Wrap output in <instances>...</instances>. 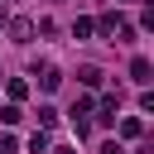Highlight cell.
<instances>
[{
  "label": "cell",
  "instance_id": "obj_7",
  "mask_svg": "<svg viewBox=\"0 0 154 154\" xmlns=\"http://www.w3.org/2000/svg\"><path fill=\"white\" fill-rule=\"evenodd\" d=\"M29 96V82L24 77H10V101H24Z\"/></svg>",
  "mask_w": 154,
  "mask_h": 154
},
{
  "label": "cell",
  "instance_id": "obj_1",
  "mask_svg": "<svg viewBox=\"0 0 154 154\" xmlns=\"http://www.w3.org/2000/svg\"><path fill=\"white\" fill-rule=\"evenodd\" d=\"M149 72H154V67H149V58H130V77H135L140 87L149 82Z\"/></svg>",
  "mask_w": 154,
  "mask_h": 154
},
{
  "label": "cell",
  "instance_id": "obj_4",
  "mask_svg": "<svg viewBox=\"0 0 154 154\" xmlns=\"http://www.w3.org/2000/svg\"><path fill=\"white\" fill-rule=\"evenodd\" d=\"M58 82H63L58 67H43V72H38V87H43V91H58Z\"/></svg>",
  "mask_w": 154,
  "mask_h": 154
},
{
  "label": "cell",
  "instance_id": "obj_2",
  "mask_svg": "<svg viewBox=\"0 0 154 154\" xmlns=\"http://www.w3.org/2000/svg\"><path fill=\"white\" fill-rule=\"evenodd\" d=\"M120 135H125V140H140V135H144V120H140V116H125V120H120Z\"/></svg>",
  "mask_w": 154,
  "mask_h": 154
},
{
  "label": "cell",
  "instance_id": "obj_5",
  "mask_svg": "<svg viewBox=\"0 0 154 154\" xmlns=\"http://www.w3.org/2000/svg\"><path fill=\"white\" fill-rule=\"evenodd\" d=\"M77 82H82V87H101V67H91V63L77 67Z\"/></svg>",
  "mask_w": 154,
  "mask_h": 154
},
{
  "label": "cell",
  "instance_id": "obj_3",
  "mask_svg": "<svg viewBox=\"0 0 154 154\" xmlns=\"http://www.w3.org/2000/svg\"><path fill=\"white\" fill-rule=\"evenodd\" d=\"M29 34H34L29 19H14V24H10V38H14V43H29Z\"/></svg>",
  "mask_w": 154,
  "mask_h": 154
},
{
  "label": "cell",
  "instance_id": "obj_6",
  "mask_svg": "<svg viewBox=\"0 0 154 154\" xmlns=\"http://www.w3.org/2000/svg\"><path fill=\"white\" fill-rule=\"evenodd\" d=\"M91 29H96V19H87V14H82V19L72 24V38H91Z\"/></svg>",
  "mask_w": 154,
  "mask_h": 154
},
{
  "label": "cell",
  "instance_id": "obj_8",
  "mask_svg": "<svg viewBox=\"0 0 154 154\" xmlns=\"http://www.w3.org/2000/svg\"><path fill=\"white\" fill-rule=\"evenodd\" d=\"M0 120H5V125H19L24 116H19V106H5V111H0Z\"/></svg>",
  "mask_w": 154,
  "mask_h": 154
},
{
  "label": "cell",
  "instance_id": "obj_10",
  "mask_svg": "<svg viewBox=\"0 0 154 154\" xmlns=\"http://www.w3.org/2000/svg\"><path fill=\"white\" fill-rule=\"evenodd\" d=\"M53 154H72V149H67V144H63V149H53Z\"/></svg>",
  "mask_w": 154,
  "mask_h": 154
},
{
  "label": "cell",
  "instance_id": "obj_9",
  "mask_svg": "<svg viewBox=\"0 0 154 154\" xmlns=\"http://www.w3.org/2000/svg\"><path fill=\"white\" fill-rule=\"evenodd\" d=\"M101 154H125V149H120L116 140H106V144H101Z\"/></svg>",
  "mask_w": 154,
  "mask_h": 154
}]
</instances>
